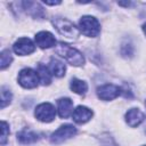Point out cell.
Wrapping results in <instances>:
<instances>
[{
  "label": "cell",
  "instance_id": "9",
  "mask_svg": "<svg viewBox=\"0 0 146 146\" xmlns=\"http://www.w3.org/2000/svg\"><path fill=\"white\" fill-rule=\"evenodd\" d=\"M34 40H35V43L42 49L51 48V47H54L56 44L55 36L48 31H41V32L36 33Z\"/></svg>",
  "mask_w": 146,
  "mask_h": 146
},
{
  "label": "cell",
  "instance_id": "22",
  "mask_svg": "<svg viewBox=\"0 0 146 146\" xmlns=\"http://www.w3.org/2000/svg\"><path fill=\"white\" fill-rule=\"evenodd\" d=\"M143 30H144V32H145V34H146V24L143 25Z\"/></svg>",
  "mask_w": 146,
  "mask_h": 146
},
{
  "label": "cell",
  "instance_id": "4",
  "mask_svg": "<svg viewBox=\"0 0 146 146\" xmlns=\"http://www.w3.org/2000/svg\"><path fill=\"white\" fill-rule=\"evenodd\" d=\"M39 74L32 68H24L18 74V83L26 89H33L39 84Z\"/></svg>",
  "mask_w": 146,
  "mask_h": 146
},
{
  "label": "cell",
  "instance_id": "1",
  "mask_svg": "<svg viewBox=\"0 0 146 146\" xmlns=\"http://www.w3.org/2000/svg\"><path fill=\"white\" fill-rule=\"evenodd\" d=\"M55 51L64 57L71 65H74V66H80L84 63V58H83V55L76 50L75 48L66 44V43H63V42H59L57 46H56V49Z\"/></svg>",
  "mask_w": 146,
  "mask_h": 146
},
{
  "label": "cell",
  "instance_id": "5",
  "mask_svg": "<svg viewBox=\"0 0 146 146\" xmlns=\"http://www.w3.org/2000/svg\"><path fill=\"white\" fill-rule=\"evenodd\" d=\"M76 133V128L72 124H64L59 127L51 136H50V141L52 144H60L68 138L73 137Z\"/></svg>",
  "mask_w": 146,
  "mask_h": 146
},
{
  "label": "cell",
  "instance_id": "10",
  "mask_svg": "<svg viewBox=\"0 0 146 146\" xmlns=\"http://www.w3.org/2000/svg\"><path fill=\"white\" fill-rule=\"evenodd\" d=\"M91 116H92V111L89 110V108L86 107V106H78V107L73 111V113H72L73 120H74L76 123H80V124L88 122V121L91 119Z\"/></svg>",
  "mask_w": 146,
  "mask_h": 146
},
{
  "label": "cell",
  "instance_id": "7",
  "mask_svg": "<svg viewBox=\"0 0 146 146\" xmlns=\"http://www.w3.org/2000/svg\"><path fill=\"white\" fill-rule=\"evenodd\" d=\"M120 94H121V88L112 83H107L97 88V95L103 100H112L116 98Z\"/></svg>",
  "mask_w": 146,
  "mask_h": 146
},
{
  "label": "cell",
  "instance_id": "15",
  "mask_svg": "<svg viewBox=\"0 0 146 146\" xmlns=\"http://www.w3.org/2000/svg\"><path fill=\"white\" fill-rule=\"evenodd\" d=\"M22 6L24 7V9L26 11L32 14L34 17L43 16V8L38 2H33V1H27L26 2V1H24V2H22Z\"/></svg>",
  "mask_w": 146,
  "mask_h": 146
},
{
  "label": "cell",
  "instance_id": "19",
  "mask_svg": "<svg viewBox=\"0 0 146 146\" xmlns=\"http://www.w3.org/2000/svg\"><path fill=\"white\" fill-rule=\"evenodd\" d=\"M10 100H11V92L7 88L2 87L1 88V108H5L10 103Z\"/></svg>",
  "mask_w": 146,
  "mask_h": 146
},
{
  "label": "cell",
  "instance_id": "11",
  "mask_svg": "<svg viewBox=\"0 0 146 146\" xmlns=\"http://www.w3.org/2000/svg\"><path fill=\"white\" fill-rule=\"evenodd\" d=\"M143 120H144V114L138 108H130L125 114V121L128 125H130L131 128L139 125Z\"/></svg>",
  "mask_w": 146,
  "mask_h": 146
},
{
  "label": "cell",
  "instance_id": "2",
  "mask_svg": "<svg viewBox=\"0 0 146 146\" xmlns=\"http://www.w3.org/2000/svg\"><path fill=\"white\" fill-rule=\"evenodd\" d=\"M79 26L81 32L87 36L95 38L100 32V24L92 16H83L79 22Z\"/></svg>",
  "mask_w": 146,
  "mask_h": 146
},
{
  "label": "cell",
  "instance_id": "8",
  "mask_svg": "<svg viewBox=\"0 0 146 146\" xmlns=\"http://www.w3.org/2000/svg\"><path fill=\"white\" fill-rule=\"evenodd\" d=\"M13 48H14V51L17 55H21V56L30 55V54H32L35 50L34 43L29 38H21V39H18L14 43Z\"/></svg>",
  "mask_w": 146,
  "mask_h": 146
},
{
  "label": "cell",
  "instance_id": "14",
  "mask_svg": "<svg viewBox=\"0 0 146 146\" xmlns=\"http://www.w3.org/2000/svg\"><path fill=\"white\" fill-rule=\"evenodd\" d=\"M48 70L52 75L60 78V76H63L65 74L66 67H65L63 62H60V60H58L56 58H51L50 63H49V66H48Z\"/></svg>",
  "mask_w": 146,
  "mask_h": 146
},
{
  "label": "cell",
  "instance_id": "18",
  "mask_svg": "<svg viewBox=\"0 0 146 146\" xmlns=\"http://www.w3.org/2000/svg\"><path fill=\"white\" fill-rule=\"evenodd\" d=\"M11 60H13V56L10 54V50L9 49L3 50L1 52V65H0L1 70H5L7 66H9V64L11 63Z\"/></svg>",
  "mask_w": 146,
  "mask_h": 146
},
{
  "label": "cell",
  "instance_id": "16",
  "mask_svg": "<svg viewBox=\"0 0 146 146\" xmlns=\"http://www.w3.org/2000/svg\"><path fill=\"white\" fill-rule=\"evenodd\" d=\"M71 89L72 91H74L78 95H83L87 92L88 90V86L84 81L79 80V79H73L71 81Z\"/></svg>",
  "mask_w": 146,
  "mask_h": 146
},
{
  "label": "cell",
  "instance_id": "3",
  "mask_svg": "<svg viewBox=\"0 0 146 146\" xmlns=\"http://www.w3.org/2000/svg\"><path fill=\"white\" fill-rule=\"evenodd\" d=\"M52 24L55 29L67 39H74L79 35V30L74 26L72 22H70L66 18H55L52 21Z\"/></svg>",
  "mask_w": 146,
  "mask_h": 146
},
{
  "label": "cell",
  "instance_id": "12",
  "mask_svg": "<svg viewBox=\"0 0 146 146\" xmlns=\"http://www.w3.org/2000/svg\"><path fill=\"white\" fill-rule=\"evenodd\" d=\"M58 105V114L62 119L68 117L73 112V102L70 98H60L57 102Z\"/></svg>",
  "mask_w": 146,
  "mask_h": 146
},
{
  "label": "cell",
  "instance_id": "17",
  "mask_svg": "<svg viewBox=\"0 0 146 146\" xmlns=\"http://www.w3.org/2000/svg\"><path fill=\"white\" fill-rule=\"evenodd\" d=\"M38 74H39V78H40V81L43 86L46 84H49L51 82V73L49 72L48 67L43 66V65H39L38 66Z\"/></svg>",
  "mask_w": 146,
  "mask_h": 146
},
{
  "label": "cell",
  "instance_id": "20",
  "mask_svg": "<svg viewBox=\"0 0 146 146\" xmlns=\"http://www.w3.org/2000/svg\"><path fill=\"white\" fill-rule=\"evenodd\" d=\"M1 139H0V143H1V145H5L6 144V141H7V138H8V136H9V128H8V123L7 122H5V121H2L1 122Z\"/></svg>",
  "mask_w": 146,
  "mask_h": 146
},
{
  "label": "cell",
  "instance_id": "21",
  "mask_svg": "<svg viewBox=\"0 0 146 146\" xmlns=\"http://www.w3.org/2000/svg\"><path fill=\"white\" fill-rule=\"evenodd\" d=\"M43 3H46V5H50V6H55V5H59L60 3V1H43Z\"/></svg>",
  "mask_w": 146,
  "mask_h": 146
},
{
  "label": "cell",
  "instance_id": "13",
  "mask_svg": "<svg viewBox=\"0 0 146 146\" xmlns=\"http://www.w3.org/2000/svg\"><path fill=\"white\" fill-rule=\"evenodd\" d=\"M17 139L22 144H32L39 139V136L36 132H34L30 129H24L17 133Z\"/></svg>",
  "mask_w": 146,
  "mask_h": 146
},
{
  "label": "cell",
  "instance_id": "6",
  "mask_svg": "<svg viewBox=\"0 0 146 146\" xmlns=\"http://www.w3.org/2000/svg\"><path fill=\"white\" fill-rule=\"evenodd\" d=\"M35 117L41 122H51L56 116V110L54 105L49 103H42L36 106L34 112Z\"/></svg>",
  "mask_w": 146,
  "mask_h": 146
}]
</instances>
